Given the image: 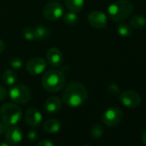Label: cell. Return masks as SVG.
<instances>
[{"label": "cell", "mask_w": 146, "mask_h": 146, "mask_svg": "<svg viewBox=\"0 0 146 146\" xmlns=\"http://www.w3.org/2000/svg\"><path fill=\"white\" fill-rule=\"evenodd\" d=\"M88 92L84 84L79 82H71L63 93V102L70 108H78L87 100Z\"/></svg>", "instance_id": "1"}, {"label": "cell", "mask_w": 146, "mask_h": 146, "mask_svg": "<svg viewBox=\"0 0 146 146\" xmlns=\"http://www.w3.org/2000/svg\"><path fill=\"white\" fill-rule=\"evenodd\" d=\"M42 87L48 92H58L65 84V78L63 72L58 70H49L41 78Z\"/></svg>", "instance_id": "2"}, {"label": "cell", "mask_w": 146, "mask_h": 146, "mask_svg": "<svg viewBox=\"0 0 146 146\" xmlns=\"http://www.w3.org/2000/svg\"><path fill=\"white\" fill-rule=\"evenodd\" d=\"M133 11V5L126 0H118L111 4L108 8L109 18L114 23H120L125 20Z\"/></svg>", "instance_id": "3"}, {"label": "cell", "mask_w": 146, "mask_h": 146, "mask_svg": "<svg viewBox=\"0 0 146 146\" xmlns=\"http://www.w3.org/2000/svg\"><path fill=\"white\" fill-rule=\"evenodd\" d=\"M0 116L6 125H15L21 119L22 110L17 104L6 102L0 108Z\"/></svg>", "instance_id": "4"}, {"label": "cell", "mask_w": 146, "mask_h": 146, "mask_svg": "<svg viewBox=\"0 0 146 146\" xmlns=\"http://www.w3.org/2000/svg\"><path fill=\"white\" fill-rule=\"evenodd\" d=\"M9 96L11 99L17 104H26L31 99V90L30 89L23 84H17L11 86Z\"/></svg>", "instance_id": "5"}, {"label": "cell", "mask_w": 146, "mask_h": 146, "mask_svg": "<svg viewBox=\"0 0 146 146\" xmlns=\"http://www.w3.org/2000/svg\"><path fill=\"white\" fill-rule=\"evenodd\" d=\"M42 15L45 19L51 22L58 20L64 15V7L58 2H49L42 9Z\"/></svg>", "instance_id": "6"}, {"label": "cell", "mask_w": 146, "mask_h": 146, "mask_svg": "<svg viewBox=\"0 0 146 146\" xmlns=\"http://www.w3.org/2000/svg\"><path fill=\"white\" fill-rule=\"evenodd\" d=\"M122 117L123 113L121 109L117 107H112L103 113L102 116V120L106 125L109 127H113L119 124Z\"/></svg>", "instance_id": "7"}, {"label": "cell", "mask_w": 146, "mask_h": 146, "mask_svg": "<svg viewBox=\"0 0 146 146\" xmlns=\"http://www.w3.org/2000/svg\"><path fill=\"white\" fill-rule=\"evenodd\" d=\"M46 61L40 57H35L28 60L26 63V69L31 75H40L46 69Z\"/></svg>", "instance_id": "8"}, {"label": "cell", "mask_w": 146, "mask_h": 146, "mask_svg": "<svg viewBox=\"0 0 146 146\" xmlns=\"http://www.w3.org/2000/svg\"><path fill=\"white\" fill-rule=\"evenodd\" d=\"M119 100L122 104L127 108H137L141 104V96L135 91L125 90L119 96Z\"/></svg>", "instance_id": "9"}, {"label": "cell", "mask_w": 146, "mask_h": 146, "mask_svg": "<svg viewBox=\"0 0 146 146\" xmlns=\"http://www.w3.org/2000/svg\"><path fill=\"white\" fill-rule=\"evenodd\" d=\"M108 18L107 16L99 11H91L88 16V23L94 29H101L107 25Z\"/></svg>", "instance_id": "10"}, {"label": "cell", "mask_w": 146, "mask_h": 146, "mask_svg": "<svg viewBox=\"0 0 146 146\" xmlns=\"http://www.w3.org/2000/svg\"><path fill=\"white\" fill-rule=\"evenodd\" d=\"M25 120L32 127H37L42 121V114L39 109L34 107H30L26 110Z\"/></svg>", "instance_id": "11"}, {"label": "cell", "mask_w": 146, "mask_h": 146, "mask_svg": "<svg viewBox=\"0 0 146 146\" xmlns=\"http://www.w3.org/2000/svg\"><path fill=\"white\" fill-rule=\"evenodd\" d=\"M46 59L50 65L58 67L64 62V55L62 52L57 47H51L46 52Z\"/></svg>", "instance_id": "12"}, {"label": "cell", "mask_w": 146, "mask_h": 146, "mask_svg": "<svg viewBox=\"0 0 146 146\" xmlns=\"http://www.w3.org/2000/svg\"><path fill=\"white\" fill-rule=\"evenodd\" d=\"M5 139L11 145H17L23 140V132L19 127L11 125L5 131Z\"/></svg>", "instance_id": "13"}, {"label": "cell", "mask_w": 146, "mask_h": 146, "mask_svg": "<svg viewBox=\"0 0 146 146\" xmlns=\"http://www.w3.org/2000/svg\"><path fill=\"white\" fill-rule=\"evenodd\" d=\"M62 108V101L58 96L49 97L44 104V109L48 113H56Z\"/></svg>", "instance_id": "14"}, {"label": "cell", "mask_w": 146, "mask_h": 146, "mask_svg": "<svg viewBox=\"0 0 146 146\" xmlns=\"http://www.w3.org/2000/svg\"><path fill=\"white\" fill-rule=\"evenodd\" d=\"M61 129V123L57 119H49L43 124V131L46 133H57Z\"/></svg>", "instance_id": "15"}, {"label": "cell", "mask_w": 146, "mask_h": 146, "mask_svg": "<svg viewBox=\"0 0 146 146\" xmlns=\"http://www.w3.org/2000/svg\"><path fill=\"white\" fill-rule=\"evenodd\" d=\"M66 8L71 12H80L84 6V0H65Z\"/></svg>", "instance_id": "16"}, {"label": "cell", "mask_w": 146, "mask_h": 146, "mask_svg": "<svg viewBox=\"0 0 146 146\" xmlns=\"http://www.w3.org/2000/svg\"><path fill=\"white\" fill-rule=\"evenodd\" d=\"M3 82L5 85L13 86L17 80V72L13 70H6L2 76Z\"/></svg>", "instance_id": "17"}, {"label": "cell", "mask_w": 146, "mask_h": 146, "mask_svg": "<svg viewBox=\"0 0 146 146\" xmlns=\"http://www.w3.org/2000/svg\"><path fill=\"white\" fill-rule=\"evenodd\" d=\"M146 24V19L142 15H135L130 20V26L135 29H141Z\"/></svg>", "instance_id": "18"}, {"label": "cell", "mask_w": 146, "mask_h": 146, "mask_svg": "<svg viewBox=\"0 0 146 146\" xmlns=\"http://www.w3.org/2000/svg\"><path fill=\"white\" fill-rule=\"evenodd\" d=\"M62 18H63V22L67 25H75L79 21V17L77 15V13L71 11L63 15Z\"/></svg>", "instance_id": "19"}, {"label": "cell", "mask_w": 146, "mask_h": 146, "mask_svg": "<svg viewBox=\"0 0 146 146\" xmlns=\"http://www.w3.org/2000/svg\"><path fill=\"white\" fill-rule=\"evenodd\" d=\"M35 31L36 40H44L49 37L50 35V30L46 27L42 26V25H40L35 28Z\"/></svg>", "instance_id": "20"}, {"label": "cell", "mask_w": 146, "mask_h": 146, "mask_svg": "<svg viewBox=\"0 0 146 146\" xmlns=\"http://www.w3.org/2000/svg\"><path fill=\"white\" fill-rule=\"evenodd\" d=\"M118 34L122 37H129L132 34V28L126 24V23H121L117 28Z\"/></svg>", "instance_id": "21"}, {"label": "cell", "mask_w": 146, "mask_h": 146, "mask_svg": "<svg viewBox=\"0 0 146 146\" xmlns=\"http://www.w3.org/2000/svg\"><path fill=\"white\" fill-rule=\"evenodd\" d=\"M103 135V128L100 124H95L90 129V136L92 138L98 139Z\"/></svg>", "instance_id": "22"}, {"label": "cell", "mask_w": 146, "mask_h": 146, "mask_svg": "<svg viewBox=\"0 0 146 146\" xmlns=\"http://www.w3.org/2000/svg\"><path fill=\"white\" fill-rule=\"evenodd\" d=\"M23 35L25 38V40H29V41H33V40H36L35 28H32V27L24 28L23 30Z\"/></svg>", "instance_id": "23"}, {"label": "cell", "mask_w": 146, "mask_h": 146, "mask_svg": "<svg viewBox=\"0 0 146 146\" xmlns=\"http://www.w3.org/2000/svg\"><path fill=\"white\" fill-rule=\"evenodd\" d=\"M9 64L13 69H20L23 65V60L19 57H13L9 60Z\"/></svg>", "instance_id": "24"}, {"label": "cell", "mask_w": 146, "mask_h": 146, "mask_svg": "<svg viewBox=\"0 0 146 146\" xmlns=\"http://www.w3.org/2000/svg\"><path fill=\"white\" fill-rule=\"evenodd\" d=\"M108 91L111 95H113V96H117V95L119 94V86H118L117 84H112L108 85Z\"/></svg>", "instance_id": "25"}, {"label": "cell", "mask_w": 146, "mask_h": 146, "mask_svg": "<svg viewBox=\"0 0 146 146\" xmlns=\"http://www.w3.org/2000/svg\"><path fill=\"white\" fill-rule=\"evenodd\" d=\"M7 90L5 87L0 85V102L4 101L7 97Z\"/></svg>", "instance_id": "26"}, {"label": "cell", "mask_w": 146, "mask_h": 146, "mask_svg": "<svg viewBox=\"0 0 146 146\" xmlns=\"http://www.w3.org/2000/svg\"><path fill=\"white\" fill-rule=\"evenodd\" d=\"M37 146H55L54 143L47 139H43L37 143Z\"/></svg>", "instance_id": "27"}, {"label": "cell", "mask_w": 146, "mask_h": 146, "mask_svg": "<svg viewBox=\"0 0 146 146\" xmlns=\"http://www.w3.org/2000/svg\"><path fill=\"white\" fill-rule=\"evenodd\" d=\"M37 131H35V130H30L29 132H28V138L30 139L31 141H34L37 138Z\"/></svg>", "instance_id": "28"}, {"label": "cell", "mask_w": 146, "mask_h": 146, "mask_svg": "<svg viewBox=\"0 0 146 146\" xmlns=\"http://www.w3.org/2000/svg\"><path fill=\"white\" fill-rule=\"evenodd\" d=\"M6 131V125L4 122H0V136Z\"/></svg>", "instance_id": "29"}, {"label": "cell", "mask_w": 146, "mask_h": 146, "mask_svg": "<svg viewBox=\"0 0 146 146\" xmlns=\"http://www.w3.org/2000/svg\"><path fill=\"white\" fill-rule=\"evenodd\" d=\"M5 44L2 40H0V53H2L5 51Z\"/></svg>", "instance_id": "30"}, {"label": "cell", "mask_w": 146, "mask_h": 146, "mask_svg": "<svg viewBox=\"0 0 146 146\" xmlns=\"http://www.w3.org/2000/svg\"><path fill=\"white\" fill-rule=\"evenodd\" d=\"M141 139H142V142H143V143L146 145V131H144L142 133Z\"/></svg>", "instance_id": "31"}, {"label": "cell", "mask_w": 146, "mask_h": 146, "mask_svg": "<svg viewBox=\"0 0 146 146\" xmlns=\"http://www.w3.org/2000/svg\"><path fill=\"white\" fill-rule=\"evenodd\" d=\"M0 146H11V144L8 143H0Z\"/></svg>", "instance_id": "32"}, {"label": "cell", "mask_w": 146, "mask_h": 146, "mask_svg": "<svg viewBox=\"0 0 146 146\" xmlns=\"http://www.w3.org/2000/svg\"><path fill=\"white\" fill-rule=\"evenodd\" d=\"M84 146H89V145H84Z\"/></svg>", "instance_id": "33"}]
</instances>
